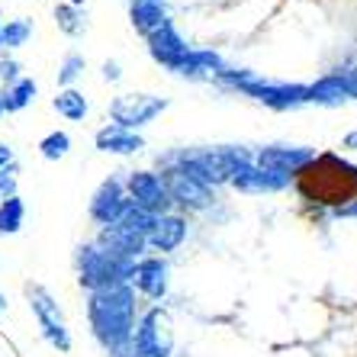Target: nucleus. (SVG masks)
<instances>
[{
  "label": "nucleus",
  "instance_id": "obj_5",
  "mask_svg": "<svg viewBox=\"0 0 357 357\" xmlns=\"http://www.w3.org/2000/svg\"><path fill=\"white\" fill-rule=\"evenodd\" d=\"M171 161H174V167H181L183 174H190L193 181L206 183V187H219V183L232 181V174L245 161H251V151L229 145V149H209V151H197V155L167 158V165Z\"/></svg>",
  "mask_w": 357,
  "mask_h": 357
},
{
  "label": "nucleus",
  "instance_id": "obj_31",
  "mask_svg": "<svg viewBox=\"0 0 357 357\" xmlns=\"http://www.w3.org/2000/svg\"><path fill=\"white\" fill-rule=\"evenodd\" d=\"M20 71H23V65H20L17 59H10V55H0V87H3V84H13L17 77H23Z\"/></svg>",
  "mask_w": 357,
  "mask_h": 357
},
{
  "label": "nucleus",
  "instance_id": "obj_35",
  "mask_svg": "<svg viewBox=\"0 0 357 357\" xmlns=\"http://www.w3.org/2000/svg\"><path fill=\"white\" fill-rule=\"evenodd\" d=\"M335 216H341V219H351V216H354V219H357V203H351V206L338 209V213H335Z\"/></svg>",
  "mask_w": 357,
  "mask_h": 357
},
{
  "label": "nucleus",
  "instance_id": "obj_28",
  "mask_svg": "<svg viewBox=\"0 0 357 357\" xmlns=\"http://www.w3.org/2000/svg\"><path fill=\"white\" fill-rule=\"evenodd\" d=\"M84 68H87V59L81 52H68L59 65V87H75V81L84 75Z\"/></svg>",
  "mask_w": 357,
  "mask_h": 357
},
{
  "label": "nucleus",
  "instance_id": "obj_24",
  "mask_svg": "<svg viewBox=\"0 0 357 357\" xmlns=\"http://www.w3.org/2000/svg\"><path fill=\"white\" fill-rule=\"evenodd\" d=\"M26 222V203L23 197H7L0 199V235H17Z\"/></svg>",
  "mask_w": 357,
  "mask_h": 357
},
{
  "label": "nucleus",
  "instance_id": "obj_30",
  "mask_svg": "<svg viewBox=\"0 0 357 357\" xmlns=\"http://www.w3.org/2000/svg\"><path fill=\"white\" fill-rule=\"evenodd\" d=\"M17 183H20V167L10 165L0 171V199L7 197H17Z\"/></svg>",
  "mask_w": 357,
  "mask_h": 357
},
{
  "label": "nucleus",
  "instance_id": "obj_1",
  "mask_svg": "<svg viewBox=\"0 0 357 357\" xmlns=\"http://www.w3.org/2000/svg\"><path fill=\"white\" fill-rule=\"evenodd\" d=\"M87 322L107 357H132L129 341L135 328V290L129 283L93 290L87 296Z\"/></svg>",
  "mask_w": 357,
  "mask_h": 357
},
{
  "label": "nucleus",
  "instance_id": "obj_9",
  "mask_svg": "<svg viewBox=\"0 0 357 357\" xmlns=\"http://www.w3.org/2000/svg\"><path fill=\"white\" fill-rule=\"evenodd\" d=\"M126 197L129 203L151 216H165L167 206H171V197H167V187L155 171H132V174L126 177Z\"/></svg>",
  "mask_w": 357,
  "mask_h": 357
},
{
  "label": "nucleus",
  "instance_id": "obj_10",
  "mask_svg": "<svg viewBox=\"0 0 357 357\" xmlns=\"http://www.w3.org/2000/svg\"><path fill=\"white\" fill-rule=\"evenodd\" d=\"M167 187V197H171V203H177V206L183 209H206L216 203V193H213V187H206V183L193 181L190 174H183L181 167H167V174L161 177Z\"/></svg>",
  "mask_w": 357,
  "mask_h": 357
},
{
  "label": "nucleus",
  "instance_id": "obj_36",
  "mask_svg": "<svg viewBox=\"0 0 357 357\" xmlns=\"http://www.w3.org/2000/svg\"><path fill=\"white\" fill-rule=\"evenodd\" d=\"M341 145H344V149H357V129L344 135V142H341Z\"/></svg>",
  "mask_w": 357,
  "mask_h": 357
},
{
  "label": "nucleus",
  "instance_id": "obj_14",
  "mask_svg": "<svg viewBox=\"0 0 357 357\" xmlns=\"http://www.w3.org/2000/svg\"><path fill=\"white\" fill-rule=\"evenodd\" d=\"M293 177L287 174H277V171H267V167H258L255 161H245L232 174V187L238 193H277V190H287Z\"/></svg>",
  "mask_w": 357,
  "mask_h": 357
},
{
  "label": "nucleus",
  "instance_id": "obj_33",
  "mask_svg": "<svg viewBox=\"0 0 357 357\" xmlns=\"http://www.w3.org/2000/svg\"><path fill=\"white\" fill-rule=\"evenodd\" d=\"M100 77L107 84H116L119 77H123V71H119V61H103V68H100Z\"/></svg>",
  "mask_w": 357,
  "mask_h": 357
},
{
  "label": "nucleus",
  "instance_id": "obj_7",
  "mask_svg": "<svg viewBox=\"0 0 357 357\" xmlns=\"http://www.w3.org/2000/svg\"><path fill=\"white\" fill-rule=\"evenodd\" d=\"M132 357H171L174 351V328L171 316L161 306H151L132 328Z\"/></svg>",
  "mask_w": 357,
  "mask_h": 357
},
{
  "label": "nucleus",
  "instance_id": "obj_34",
  "mask_svg": "<svg viewBox=\"0 0 357 357\" xmlns=\"http://www.w3.org/2000/svg\"><path fill=\"white\" fill-rule=\"evenodd\" d=\"M10 165H17V155H13V149H10L7 142H0V171Z\"/></svg>",
  "mask_w": 357,
  "mask_h": 357
},
{
  "label": "nucleus",
  "instance_id": "obj_6",
  "mask_svg": "<svg viewBox=\"0 0 357 357\" xmlns=\"http://www.w3.org/2000/svg\"><path fill=\"white\" fill-rule=\"evenodd\" d=\"M26 293V303H29V309H33L36 322H39V332L42 338L49 341L55 351H71V332H68V322L65 316H61L59 303H55V296H52L42 283H26L23 287Z\"/></svg>",
  "mask_w": 357,
  "mask_h": 357
},
{
  "label": "nucleus",
  "instance_id": "obj_38",
  "mask_svg": "<svg viewBox=\"0 0 357 357\" xmlns=\"http://www.w3.org/2000/svg\"><path fill=\"white\" fill-rule=\"evenodd\" d=\"M68 3H71V7H77V10L84 7V0H68Z\"/></svg>",
  "mask_w": 357,
  "mask_h": 357
},
{
  "label": "nucleus",
  "instance_id": "obj_20",
  "mask_svg": "<svg viewBox=\"0 0 357 357\" xmlns=\"http://www.w3.org/2000/svg\"><path fill=\"white\" fill-rule=\"evenodd\" d=\"M129 23L139 36H151L158 26L167 23L165 0H129Z\"/></svg>",
  "mask_w": 357,
  "mask_h": 357
},
{
  "label": "nucleus",
  "instance_id": "obj_2",
  "mask_svg": "<svg viewBox=\"0 0 357 357\" xmlns=\"http://www.w3.org/2000/svg\"><path fill=\"white\" fill-rule=\"evenodd\" d=\"M296 193L312 206L344 209L357 203V165L344 161L335 151H322L293 174Z\"/></svg>",
  "mask_w": 357,
  "mask_h": 357
},
{
  "label": "nucleus",
  "instance_id": "obj_23",
  "mask_svg": "<svg viewBox=\"0 0 357 357\" xmlns=\"http://www.w3.org/2000/svg\"><path fill=\"white\" fill-rule=\"evenodd\" d=\"M52 107H55V113H59L61 119H68V123H84L87 113H91V103H87V97H84L77 87H61V91L55 93V100H52Z\"/></svg>",
  "mask_w": 357,
  "mask_h": 357
},
{
  "label": "nucleus",
  "instance_id": "obj_27",
  "mask_svg": "<svg viewBox=\"0 0 357 357\" xmlns=\"http://www.w3.org/2000/svg\"><path fill=\"white\" fill-rule=\"evenodd\" d=\"M151 222H155V216L151 213H145V209H139V206H129L123 209V216H119V225L123 229H129V232H135V235H149L151 232ZM116 225V222H113Z\"/></svg>",
  "mask_w": 357,
  "mask_h": 357
},
{
  "label": "nucleus",
  "instance_id": "obj_26",
  "mask_svg": "<svg viewBox=\"0 0 357 357\" xmlns=\"http://www.w3.org/2000/svg\"><path fill=\"white\" fill-rule=\"evenodd\" d=\"M68 151H71V135L65 129H55V132H49L39 142V155L45 161H61Z\"/></svg>",
  "mask_w": 357,
  "mask_h": 357
},
{
  "label": "nucleus",
  "instance_id": "obj_17",
  "mask_svg": "<svg viewBox=\"0 0 357 357\" xmlns=\"http://www.w3.org/2000/svg\"><path fill=\"white\" fill-rule=\"evenodd\" d=\"M183 238H187V219L174 216V213H165V216H155L151 232L145 235V245L155 248V251H161V255H167V251L181 248Z\"/></svg>",
  "mask_w": 357,
  "mask_h": 357
},
{
  "label": "nucleus",
  "instance_id": "obj_18",
  "mask_svg": "<svg viewBox=\"0 0 357 357\" xmlns=\"http://www.w3.org/2000/svg\"><path fill=\"white\" fill-rule=\"evenodd\" d=\"M93 145L103 155H135V151L145 149V139L139 132H129V129H119V126H103L93 135Z\"/></svg>",
  "mask_w": 357,
  "mask_h": 357
},
{
  "label": "nucleus",
  "instance_id": "obj_22",
  "mask_svg": "<svg viewBox=\"0 0 357 357\" xmlns=\"http://www.w3.org/2000/svg\"><path fill=\"white\" fill-rule=\"evenodd\" d=\"M348 100V91L341 84V75H322L316 84L306 87V103H316V107H341Z\"/></svg>",
  "mask_w": 357,
  "mask_h": 357
},
{
  "label": "nucleus",
  "instance_id": "obj_8",
  "mask_svg": "<svg viewBox=\"0 0 357 357\" xmlns=\"http://www.w3.org/2000/svg\"><path fill=\"white\" fill-rule=\"evenodd\" d=\"M167 109V100L165 97H155V93H123L109 103V119L113 126L119 129H142V126H149L155 116H161Z\"/></svg>",
  "mask_w": 357,
  "mask_h": 357
},
{
  "label": "nucleus",
  "instance_id": "obj_12",
  "mask_svg": "<svg viewBox=\"0 0 357 357\" xmlns=\"http://www.w3.org/2000/svg\"><path fill=\"white\" fill-rule=\"evenodd\" d=\"M145 42H149V55L167 71H177L183 65V59L190 55V45L183 42V36L174 29L171 20L165 26H158L151 36H145Z\"/></svg>",
  "mask_w": 357,
  "mask_h": 357
},
{
  "label": "nucleus",
  "instance_id": "obj_29",
  "mask_svg": "<svg viewBox=\"0 0 357 357\" xmlns=\"http://www.w3.org/2000/svg\"><path fill=\"white\" fill-rule=\"evenodd\" d=\"M55 23H59V29L65 36L84 33V13L77 7H71V3H59V7H55Z\"/></svg>",
  "mask_w": 357,
  "mask_h": 357
},
{
  "label": "nucleus",
  "instance_id": "obj_39",
  "mask_svg": "<svg viewBox=\"0 0 357 357\" xmlns=\"http://www.w3.org/2000/svg\"><path fill=\"white\" fill-rule=\"evenodd\" d=\"M0 36H3V20H0ZM0 49H3V39H0Z\"/></svg>",
  "mask_w": 357,
  "mask_h": 357
},
{
  "label": "nucleus",
  "instance_id": "obj_11",
  "mask_svg": "<svg viewBox=\"0 0 357 357\" xmlns=\"http://www.w3.org/2000/svg\"><path fill=\"white\" fill-rule=\"evenodd\" d=\"M126 206H129V197H126L123 181H119V177H107V181L93 190L87 213H91V219L103 229V225L119 222V216H123Z\"/></svg>",
  "mask_w": 357,
  "mask_h": 357
},
{
  "label": "nucleus",
  "instance_id": "obj_13",
  "mask_svg": "<svg viewBox=\"0 0 357 357\" xmlns=\"http://www.w3.org/2000/svg\"><path fill=\"white\" fill-rule=\"evenodd\" d=\"M312 158H316V151L306 149V145H267V149H261L251 161L258 167H267V171L293 177L299 167L309 165Z\"/></svg>",
  "mask_w": 357,
  "mask_h": 357
},
{
  "label": "nucleus",
  "instance_id": "obj_16",
  "mask_svg": "<svg viewBox=\"0 0 357 357\" xmlns=\"http://www.w3.org/2000/svg\"><path fill=\"white\" fill-rule=\"evenodd\" d=\"M129 287L149 299H165L167 293V264L161 258H139L129 274Z\"/></svg>",
  "mask_w": 357,
  "mask_h": 357
},
{
  "label": "nucleus",
  "instance_id": "obj_15",
  "mask_svg": "<svg viewBox=\"0 0 357 357\" xmlns=\"http://www.w3.org/2000/svg\"><path fill=\"white\" fill-rule=\"evenodd\" d=\"M93 245H100V248L107 251V255H113V258H126V261H139L142 255H145V235H135L129 232V229H123V225H103L97 235V241Z\"/></svg>",
  "mask_w": 357,
  "mask_h": 357
},
{
  "label": "nucleus",
  "instance_id": "obj_25",
  "mask_svg": "<svg viewBox=\"0 0 357 357\" xmlns=\"http://www.w3.org/2000/svg\"><path fill=\"white\" fill-rule=\"evenodd\" d=\"M33 20L29 17H17V20H7V23H3V36H0V39H3V49H10V52H17V49H23L26 42L33 39Z\"/></svg>",
  "mask_w": 357,
  "mask_h": 357
},
{
  "label": "nucleus",
  "instance_id": "obj_4",
  "mask_svg": "<svg viewBox=\"0 0 357 357\" xmlns=\"http://www.w3.org/2000/svg\"><path fill=\"white\" fill-rule=\"evenodd\" d=\"M135 261L126 258H113L107 251L93 245V241H84L75 251V267H77V283H81L87 293L93 290H107V287H119V283H129Z\"/></svg>",
  "mask_w": 357,
  "mask_h": 357
},
{
  "label": "nucleus",
  "instance_id": "obj_37",
  "mask_svg": "<svg viewBox=\"0 0 357 357\" xmlns=\"http://www.w3.org/2000/svg\"><path fill=\"white\" fill-rule=\"evenodd\" d=\"M7 306H10V303H7V296H3V293H0V316H3V312H7Z\"/></svg>",
  "mask_w": 357,
  "mask_h": 357
},
{
  "label": "nucleus",
  "instance_id": "obj_21",
  "mask_svg": "<svg viewBox=\"0 0 357 357\" xmlns=\"http://www.w3.org/2000/svg\"><path fill=\"white\" fill-rule=\"evenodd\" d=\"M36 93H39V84L33 81V77H17L13 84H3L0 87V107H3V116L7 113H23L29 103L36 100Z\"/></svg>",
  "mask_w": 357,
  "mask_h": 357
},
{
  "label": "nucleus",
  "instance_id": "obj_40",
  "mask_svg": "<svg viewBox=\"0 0 357 357\" xmlns=\"http://www.w3.org/2000/svg\"><path fill=\"white\" fill-rule=\"evenodd\" d=\"M0 119H3V107H0Z\"/></svg>",
  "mask_w": 357,
  "mask_h": 357
},
{
  "label": "nucleus",
  "instance_id": "obj_32",
  "mask_svg": "<svg viewBox=\"0 0 357 357\" xmlns=\"http://www.w3.org/2000/svg\"><path fill=\"white\" fill-rule=\"evenodd\" d=\"M341 75V84H344V91H348V100H357V65L344 68V71H338Z\"/></svg>",
  "mask_w": 357,
  "mask_h": 357
},
{
  "label": "nucleus",
  "instance_id": "obj_3",
  "mask_svg": "<svg viewBox=\"0 0 357 357\" xmlns=\"http://www.w3.org/2000/svg\"><path fill=\"white\" fill-rule=\"evenodd\" d=\"M219 84L225 87H235L245 97L258 100L271 109H296L306 103V84H290V81H267V77L255 75V71H235V68H225L219 75Z\"/></svg>",
  "mask_w": 357,
  "mask_h": 357
},
{
  "label": "nucleus",
  "instance_id": "obj_19",
  "mask_svg": "<svg viewBox=\"0 0 357 357\" xmlns=\"http://www.w3.org/2000/svg\"><path fill=\"white\" fill-rule=\"evenodd\" d=\"M222 71H225V61L209 49H190V55L177 68V75L187 77V81H219Z\"/></svg>",
  "mask_w": 357,
  "mask_h": 357
}]
</instances>
